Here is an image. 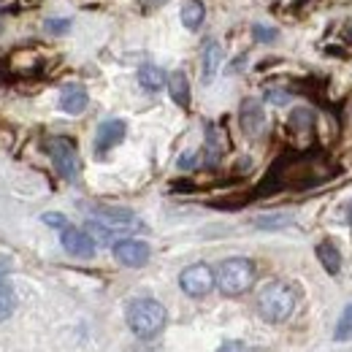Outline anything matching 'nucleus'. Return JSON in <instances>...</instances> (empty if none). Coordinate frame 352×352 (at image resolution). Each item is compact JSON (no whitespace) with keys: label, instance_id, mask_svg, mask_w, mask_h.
Returning <instances> with one entry per match:
<instances>
[{"label":"nucleus","instance_id":"nucleus-15","mask_svg":"<svg viewBox=\"0 0 352 352\" xmlns=\"http://www.w3.org/2000/svg\"><path fill=\"white\" fill-rule=\"evenodd\" d=\"M317 258H320L322 268H325L331 276L339 274V268H342V255H339V250H336L331 241H320V244H317Z\"/></svg>","mask_w":352,"mask_h":352},{"label":"nucleus","instance_id":"nucleus-28","mask_svg":"<svg viewBox=\"0 0 352 352\" xmlns=\"http://www.w3.org/2000/svg\"><path fill=\"white\" fill-rule=\"evenodd\" d=\"M347 38H350V41H352V28H350V30H347Z\"/></svg>","mask_w":352,"mask_h":352},{"label":"nucleus","instance_id":"nucleus-2","mask_svg":"<svg viewBox=\"0 0 352 352\" xmlns=\"http://www.w3.org/2000/svg\"><path fill=\"white\" fill-rule=\"evenodd\" d=\"M128 325L135 336L141 339H149L155 333L163 331L166 325V309L163 304L152 301V298H138L128 307Z\"/></svg>","mask_w":352,"mask_h":352},{"label":"nucleus","instance_id":"nucleus-16","mask_svg":"<svg viewBox=\"0 0 352 352\" xmlns=\"http://www.w3.org/2000/svg\"><path fill=\"white\" fill-rule=\"evenodd\" d=\"M138 82H141V87L144 89L155 92V89L163 87L168 79H166L163 68H157V65H141V68H138Z\"/></svg>","mask_w":352,"mask_h":352},{"label":"nucleus","instance_id":"nucleus-9","mask_svg":"<svg viewBox=\"0 0 352 352\" xmlns=\"http://www.w3.org/2000/svg\"><path fill=\"white\" fill-rule=\"evenodd\" d=\"M63 247L76 258H89L95 252L92 236L87 230H79V228H63Z\"/></svg>","mask_w":352,"mask_h":352},{"label":"nucleus","instance_id":"nucleus-22","mask_svg":"<svg viewBox=\"0 0 352 352\" xmlns=\"http://www.w3.org/2000/svg\"><path fill=\"white\" fill-rule=\"evenodd\" d=\"M46 28L52 33H65V30H71V19H49Z\"/></svg>","mask_w":352,"mask_h":352},{"label":"nucleus","instance_id":"nucleus-20","mask_svg":"<svg viewBox=\"0 0 352 352\" xmlns=\"http://www.w3.org/2000/svg\"><path fill=\"white\" fill-rule=\"evenodd\" d=\"M252 36H255V41H261V44H274V41L279 38V33H276L274 28H268V25H255V28H252Z\"/></svg>","mask_w":352,"mask_h":352},{"label":"nucleus","instance_id":"nucleus-6","mask_svg":"<svg viewBox=\"0 0 352 352\" xmlns=\"http://www.w3.org/2000/svg\"><path fill=\"white\" fill-rule=\"evenodd\" d=\"M95 220L103 222L106 228H111L114 233H131V230H141L144 228L141 220L133 212H128V209H98Z\"/></svg>","mask_w":352,"mask_h":352},{"label":"nucleus","instance_id":"nucleus-18","mask_svg":"<svg viewBox=\"0 0 352 352\" xmlns=\"http://www.w3.org/2000/svg\"><path fill=\"white\" fill-rule=\"evenodd\" d=\"M336 339H339V342H347V339H352V304L344 309V314H342V320H339Z\"/></svg>","mask_w":352,"mask_h":352},{"label":"nucleus","instance_id":"nucleus-13","mask_svg":"<svg viewBox=\"0 0 352 352\" xmlns=\"http://www.w3.org/2000/svg\"><path fill=\"white\" fill-rule=\"evenodd\" d=\"M168 92H171L174 103H179L182 109L190 106V82H187L184 71H174V74L168 76Z\"/></svg>","mask_w":352,"mask_h":352},{"label":"nucleus","instance_id":"nucleus-7","mask_svg":"<svg viewBox=\"0 0 352 352\" xmlns=\"http://www.w3.org/2000/svg\"><path fill=\"white\" fill-rule=\"evenodd\" d=\"M114 258L122 265L138 268V265H146V261H149V247L144 241H135V239H122L114 244Z\"/></svg>","mask_w":352,"mask_h":352},{"label":"nucleus","instance_id":"nucleus-17","mask_svg":"<svg viewBox=\"0 0 352 352\" xmlns=\"http://www.w3.org/2000/svg\"><path fill=\"white\" fill-rule=\"evenodd\" d=\"M14 309H16V296H14L11 285H6V279H3L0 282V322L8 320L14 314Z\"/></svg>","mask_w":352,"mask_h":352},{"label":"nucleus","instance_id":"nucleus-27","mask_svg":"<svg viewBox=\"0 0 352 352\" xmlns=\"http://www.w3.org/2000/svg\"><path fill=\"white\" fill-rule=\"evenodd\" d=\"M6 271H8V265H6V263H3V261H0V282L6 279Z\"/></svg>","mask_w":352,"mask_h":352},{"label":"nucleus","instance_id":"nucleus-3","mask_svg":"<svg viewBox=\"0 0 352 352\" xmlns=\"http://www.w3.org/2000/svg\"><path fill=\"white\" fill-rule=\"evenodd\" d=\"M214 279H217V287L225 296H241L255 282V263L247 258H230V261L220 263Z\"/></svg>","mask_w":352,"mask_h":352},{"label":"nucleus","instance_id":"nucleus-26","mask_svg":"<svg viewBox=\"0 0 352 352\" xmlns=\"http://www.w3.org/2000/svg\"><path fill=\"white\" fill-rule=\"evenodd\" d=\"M166 0H144V8H157V6H163Z\"/></svg>","mask_w":352,"mask_h":352},{"label":"nucleus","instance_id":"nucleus-14","mask_svg":"<svg viewBox=\"0 0 352 352\" xmlns=\"http://www.w3.org/2000/svg\"><path fill=\"white\" fill-rule=\"evenodd\" d=\"M204 16H206V6L201 0H184V6H182V25L184 28L198 30L204 25Z\"/></svg>","mask_w":352,"mask_h":352},{"label":"nucleus","instance_id":"nucleus-21","mask_svg":"<svg viewBox=\"0 0 352 352\" xmlns=\"http://www.w3.org/2000/svg\"><path fill=\"white\" fill-rule=\"evenodd\" d=\"M265 100L274 103V106H285V103L290 100V95H287L285 89H268V92H265Z\"/></svg>","mask_w":352,"mask_h":352},{"label":"nucleus","instance_id":"nucleus-12","mask_svg":"<svg viewBox=\"0 0 352 352\" xmlns=\"http://www.w3.org/2000/svg\"><path fill=\"white\" fill-rule=\"evenodd\" d=\"M222 65V46L217 41H209L204 46V82L209 85Z\"/></svg>","mask_w":352,"mask_h":352},{"label":"nucleus","instance_id":"nucleus-19","mask_svg":"<svg viewBox=\"0 0 352 352\" xmlns=\"http://www.w3.org/2000/svg\"><path fill=\"white\" fill-rule=\"evenodd\" d=\"M311 122H314V120H311V111H309V109H296L293 117H290V125H293L296 131H309Z\"/></svg>","mask_w":352,"mask_h":352},{"label":"nucleus","instance_id":"nucleus-4","mask_svg":"<svg viewBox=\"0 0 352 352\" xmlns=\"http://www.w3.org/2000/svg\"><path fill=\"white\" fill-rule=\"evenodd\" d=\"M46 152L52 155V163L65 179H76L79 176V152H76V144L65 135H57V138H49L46 144Z\"/></svg>","mask_w":352,"mask_h":352},{"label":"nucleus","instance_id":"nucleus-5","mask_svg":"<svg viewBox=\"0 0 352 352\" xmlns=\"http://www.w3.org/2000/svg\"><path fill=\"white\" fill-rule=\"evenodd\" d=\"M179 285H182V290H184L187 296H192V298H204L206 293H212V287L217 285V279H214V271H212L206 263H195V265H190V268L182 271Z\"/></svg>","mask_w":352,"mask_h":352},{"label":"nucleus","instance_id":"nucleus-24","mask_svg":"<svg viewBox=\"0 0 352 352\" xmlns=\"http://www.w3.org/2000/svg\"><path fill=\"white\" fill-rule=\"evenodd\" d=\"M44 222L52 225V228H68V222H65L63 214H44Z\"/></svg>","mask_w":352,"mask_h":352},{"label":"nucleus","instance_id":"nucleus-11","mask_svg":"<svg viewBox=\"0 0 352 352\" xmlns=\"http://www.w3.org/2000/svg\"><path fill=\"white\" fill-rule=\"evenodd\" d=\"M60 106H63V111H68V114H82L89 106L87 89L82 87V85H65L63 92H60Z\"/></svg>","mask_w":352,"mask_h":352},{"label":"nucleus","instance_id":"nucleus-10","mask_svg":"<svg viewBox=\"0 0 352 352\" xmlns=\"http://www.w3.org/2000/svg\"><path fill=\"white\" fill-rule=\"evenodd\" d=\"M125 122L122 120H106L100 128H98V138H95V149L98 152H106L111 146H117L122 138H125Z\"/></svg>","mask_w":352,"mask_h":352},{"label":"nucleus","instance_id":"nucleus-25","mask_svg":"<svg viewBox=\"0 0 352 352\" xmlns=\"http://www.w3.org/2000/svg\"><path fill=\"white\" fill-rule=\"evenodd\" d=\"M217 352H252L247 344H241V342H228V344H222Z\"/></svg>","mask_w":352,"mask_h":352},{"label":"nucleus","instance_id":"nucleus-1","mask_svg":"<svg viewBox=\"0 0 352 352\" xmlns=\"http://www.w3.org/2000/svg\"><path fill=\"white\" fill-rule=\"evenodd\" d=\"M296 309V290L285 282L265 285L263 293L258 296V311L265 322H285Z\"/></svg>","mask_w":352,"mask_h":352},{"label":"nucleus","instance_id":"nucleus-23","mask_svg":"<svg viewBox=\"0 0 352 352\" xmlns=\"http://www.w3.org/2000/svg\"><path fill=\"white\" fill-rule=\"evenodd\" d=\"M287 222H290V217L282 214V217H261L258 225H261V228H276V225H287Z\"/></svg>","mask_w":352,"mask_h":352},{"label":"nucleus","instance_id":"nucleus-8","mask_svg":"<svg viewBox=\"0 0 352 352\" xmlns=\"http://www.w3.org/2000/svg\"><path fill=\"white\" fill-rule=\"evenodd\" d=\"M239 120H241V131L247 133V135H261L265 128V111H263V106H261V100L247 98V100L241 103Z\"/></svg>","mask_w":352,"mask_h":352}]
</instances>
